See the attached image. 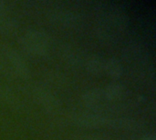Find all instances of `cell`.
I'll list each match as a JSON object with an SVG mask.
<instances>
[{"mask_svg": "<svg viewBox=\"0 0 156 140\" xmlns=\"http://www.w3.org/2000/svg\"><path fill=\"white\" fill-rule=\"evenodd\" d=\"M21 47L29 55L46 56L50 49V40L47 34L38 30H31L25 33L20 40Z\"/></svg>", "mask_w": 156, "mask_h": 140, "instance_id": "1", "label": "cell"}, {"mask_svg": "<svg viewBox=\"0 0 156 140\" xmlns=\"http://www.w3.org/2000/svg\"><path fill=\"white\" fill-rule=\"evenodd\" d=\"M2 51L15 73L22 78H27L29 77V69L22 56L14 48L8 46H4L2 47Z\"/></svg>", "mask_w": 156, "mask_h": 140, "instance_id": "2", "label": "cell"}, {"mask_svg": "<svg viewBox=\"0 0 156 140\" xmlns=\"http://www.w3.org/2000/svg\"><path fill=\"white\" fill-rule=\"evenodd\" d=\"M74 122L77 126L84 128H98L108 126L109 119L104 117L92 113H80L74 117Z\"/></svg>", "mask_w": 156, "mask_h": 140, "instance_id": "3", "label": "cell"}, {"mask_svg": "<svg viewBox=\"0 0 156 140\" xmlns=\"http://www.w3.org/2000/svg\"><path fill=\"white\" fill-rule=\"evenodd\" d=\"M33 94L38 104L41 105L48 111L54 112L59 108L58 100L48 89H45L41 87H37L34 88Z\"/></svg>", "mask_w": 156, "mask_h": 140, "instance_id": "4", "label": "cell"}, {"mask_svg": "<svg viewBox=\"0 0 156 140\" xmlns=\"http://www.w3.org/2000/svg\"><path fill=\"white\" fill-rule=\"evenodd\" d=\"M17 27L16 22L8 16L6 4L0 1V31L4 34H12Z\"/></svg>", "mask_w": 156, "mask_h": 140, "instance_id": "5", "label": "cell"}, {"mask_svg": "<svg viewBox=\"0 0 156 140\" xmlns=\"http://www.w3.org/2000/svg\"><path fill=\"white\" fill-rule=\"evenodd\" d=\"M103 98H104L103 90L98 87L91 88L86 91L82 96L83 104L90 109L97 108L101 104Z\"/></svg>", "mask_w": 156, "mask_h": 140, "instance_id": "6", "label": "cell"}, {"mask_svg": "<svg viewBox=\"0 0 156 140\" xmlns=\"http://www.w3.org/2000/svg\"><path fill=\"white\" fill-rule=\"evenodd\" d=\"M126 92V87L118 83H112L103 89L104 98L108 101H116L122 99L125 97Z\"/></svg>", "mask_w": 156, "mask_h": 140, "instance_id": "7", "label": "cell"}, {"mask_svg": "<svg viewBox=\"0 0 156 140\" xmlns=\"http://www.w3.org/2000/svg\"><path fill=\"white\" fill-rule=\"evenodd\" d=\"M104 71L112 78H119L123 73V67L121 62L116 58H109L104 61Z\"/></svg>", "mask_w": 156, "mask_h": 140, "instance_id": "8", "label": "cell"}, {"mask_svg": "<svg viewBox=\"0 0 156 140\" xmlns=\"http://www.w3.org/2000/svg\"><path fill=\"white\" fill-rule=\"evenodd\" d=\"M85 67L90 74L99 76L104 71V61L98 56H91L86 60Z\"/></svg>", "mask_w": 156, "mask_h": 140, "instance_id": "9", "label": "cell"}, {"mask_svg": "<svg viewBox=\"0 0 156 140\" xmlns=\"http://www.w3.org/2000/svg\"><path fill=\"white\" fill-rule=\"evenodd\" d=\"M135 123L133 120L130 119H124V118H118V119H113L110 120L108 122V126L117 128V129H122V130H131L135 128Z\"/></svg>", "mask_w": 156, "mask_h": 140, "instance_id": "10", "label": "cell"}, {"mask_svg": "<svg viewBox=\"0 0 156 140\" xmlns=\"http://www.w3.org/2000/svg\"><path fill=\"white\" fill-rule=\"evenodd\" d=\"M57 20L58 22L60 23V25L62 24L63 26H70L74 20H73V15L71 14H69V13H60L57 15Z\"/></svg>", "mask_w": 156, "mask_h": 140, "instance_id": "11", "label": "cell"}, {"mask_svg": "<svg viewBox=\"0 0 156 140\" xmlns=\"http://www.w3.org/2000/svg\"><path fill=\"white\" fill-rule=\"evenodd\" d=\"M64 57L66 59H68V61L71 64H77V61L79 59L78 56L76 55L75 52H73V50H70V48H67L65 50V53H64Z\"/></svg>", "mask_w": 156, "mask_h": 140, "instance_id": "12", "label": "cell"}, {"mask_svg": "<svg viewBox=\"0 0 156 140\" xmlns=\"http://www.w3.org/2000/svg\"><path fill=\"white\" fill-rule=\"evenodd\" d=\"M142 140H156V137L155 135H154V134H150V135H146V136H144Z\"/></svg>", "mask_w": 156, "mask_h": 140, "instance_id": "13", "label": "cell"}, {"mask_svg": "<svg viewBox=\"0 0 156 140\" xmlns=\"http://www.w3.org/2000/svg\"><path fill=\"white\" fill-rule=\"evenodd\" d=\"M87 140H102V139H101L100 138H92V137H90V138H89Z\"/></svg>", "mask_w": 156, "mask_h": 140, "instance_id": "14", "label": "cell"}, {"mask_svg": "<svg viewBox=\"0 0 156 140\" xmlns=\"http://www.w3.org/2000/svg\"><path fill=\"white\" fill-rule=\"evenodd\" d=\"M0 64H1V60H0ZM0 66H1V65H0Z\"/></svg>", "mask_w": 156, "mask_h": 140, "instance_id": "15", "label": "cell"}]
</instances>
